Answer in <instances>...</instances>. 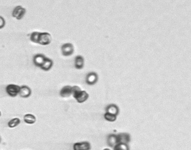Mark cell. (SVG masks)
<instances>
[{
  "instance_id": "obj_21",
  "label": "cell",
  "mask_w": 191,
  "mask_h": 150,
  "mask_svg": "<svg viewBox=\"0 0 191 150\" xmlns=\"http://www.w3.org/2000/svg\"><path fill=\"white\" fill-rule=\"evenodd\" d=\"M5 23H6V22H5L4 18L2 17L1 16H0V29L4 27Z\"/></svg>"
},
{
  "instance_id": "obj_22",
  "label": "cell",
  "mask_w": 191,
  "mask_h": 150,
  "mask_svg": "<svg viewBox=\"0 0 191 150\" xmlns=\"http://www.w3.org/2000/svg\"><path fill=\"white\" fill-rule=\"evenodd\" d=\"M110 150V148H104V150Z\"/></svg>"
},
{
  "instance_id": "obj_5",
  "label": "cell",
  "mask_w": 191,
  "mask_h": 150,
  "mask_svg": "<svg viewBox=\"0 0 191 150\" xmlns=\"http://www.w3.org/2000/svg\"><path fill=\"white\" fill-rule=\"evenodd\" d=\"M118 144L125 143L129 144L131 141V136L128 133H120L117 135Z\"/></svg>"
},
{
  "instance_id": "obj_9",
  "label": "cell",
  "mask_w": 191,
  "mask_h": 150,
  "mask_svg": "<svg viewBox=\"0 0 191 150\" xmlns=\"http://www.w3.org/2000/svg\"><path fill=\"white\" fill-rule=\"evenodd\" d=\"M32 91L31 88L27 86H22L20 87L19 95L21 97L27 98L31 95Z\"/></svg>"
},
{
  "instance_id": "obj_17",
  "label": "cell",
  "mask_w": 191,
  "mask_h": 150,
  "mask_svg": "<svg viewBox=\"0 0 191 150\" xmlns=\"http://www.w3.org/2000/svg\"><path fill=\"white\" fill-rule=\"evenodd\" d=\"M21 123V120L18 118H15L13 119H11L8 123V126L10 128H14L16 126H18Z\"/></svg>"
},
{
  "instance_id": "obj_6",
  "label": "cell",
  "mask_w": 191,
  "mask_h": 150,
  "mask_svg": "<svg viewBox=\"0 0 191 150\" xmlns=\"http://www.w3.org/2000/svg\"><path fill=\"white\" fill-rule=\"evenodd\" d=\"M74 150H90L91 144L89 141H83L80 143H76L73 146Z\"/></svg>"
},
{
  "instance_id": "obj_1",
  "label": "cell",
  "mask_w": 191,
  "mask_h": 150,
  "mask_svg": "<svg viewBox=\"0 0 191 150\" xmlns=\"http://www.w3.org/2000/svg\"><path fill=\"white\" fill-rule=\"evenodd\" d=\"M72 94L79 103H83L86 102L89 97V94L86 91H82L80 87L77 86L72 87Z\"/></svg>"
},
{
  "instance_id": "obj_14",
  "label": "cell",
  "mask_w": 191,
  "mask_h": 150,
  "mask_svg": "<svg viewBox=\"0 0 191 150\" xmlns=\"http://www.w3.org/2000/svg\"><path fill=\"white\" fill-rule=\"evenodd\" d=\"M53 65V62L52 61V60L49 58L46 57L44 64H42L41 66L40 67V68L45 71H49V69H51Z\"/></svg>"
},
{
  "instance_id": "obj_20",
  "label": "cell",
  "mask_w": 191,
  "mask_h": 150,
  "mask_svg": "<svg viewBox=\"0 0 191 150\" xmlns=\"http://www.w3.org/2000/svg\"><path fill=\"white\" fill-rule=\"evenodd\" d=\"M117 117L116 115H112L109 113L106 112L104 115V119L110 122H113L116 121V120L117 119Z\"/></svg>"
},
{
  "instance_id": "obj_11",
  "label": "cell",
  "mask_w": 191,
  "mask_h": 150,
  "mask_svg": "<svg viewBox=\"0 0 191 150\" xmlns=\"http://www.w3.org/2000/svg\"><path fill=\"white\" fill-rule=\"evenodd\" d=\"M46 57L43 54H39L37 55H35L33 58L34 64L36 66L41 67L44 64Z\"/></svg>"
},
{
  "instance_id": "obj_4",
  "label": "cell",
  "mask_w": 191,
  "mask_h": 150,
  "mask_svg": "<svg viewBox=\"0 0 191 150\" xmlns=\"http://www.w3.org/2000/svg\"><path fill=\"white\" fill-rule=\"evenodd\" d=\"M51 35L50 34L46 32L41 33L38 43L42 45H47L51 42Z\"/></svg>"
},
{
  "instance_id": "obj_10",
  "label": "cell",
  "mask_w": 191,
  "mask_h": 150,
  "mask_svg": "<svg viewBox=\"0 0 191 150\" xmlns=\"http://www.w3.org/2000/svg\"><path fill=\"white\" fill-rule=\"evenodd\" d=\"M107 143L108 145L110 148H113L117 144V135L110 134L107 137Z\"/></svg>"
},
{
  "instance_id": "obj_24",
  "label": "cell",
  "mask_w": 191,
  "mask_h": 150,
  "mask_svg": "<svg viewBox=\"0 0 191 150\" xmlns=\"http://www.w3.org/2000/svg\"><path fill=\"white\" fill-rule=\"evenodd\" d=\"M1 111H0V117H1Z\"/></svg>"
},
{
  "instance_id": "obj_23",
  "label": "cell",
  "mask_w": 191,
  "mask_h": 150,
  "mask_svg": "<svg viewBox=\"0 0 191 150\" xmlns=\"http://www.w3.org/2000/svg\"><path fill=\"white\" fill-rule=\"evenodd\" d=\"M1 141H2V138H1V137L0 136V143L1 142Z\"/></svg>"
},
{
  "instance_id": "obj_2",
  "label": "cell",
  "mask_w": 191,
  "mask_h": 150,
  "mask_svg": "<svg viewBox=\"0 0 191 150\" xmlns=\"http://www.w3.org/2000/svg\"><path fill=\"white\" fill-rule=\"evenodd\" d=\"M20 87L16 85L10 84L6 87V91L7 94L11 97H15L19 94Z\"/></svg>"
},
{
  "instance_id": "obj_3",
  "label": "cell",
  "mask_w": 191,
  "mask_h": 150,
  "mask_svg": "<svg viewBox=\"0 0 191 150\" xmlns=\"http://www.w3.org/2000/svg\"><path fill=\"white\" fill-rule=\"evenodd\" d=\"M26 9L21 6L16 7L13 11L12 15L14 18H16L17 20H20L22 19L26 14Z\"/></svg>"
},
{
  "instance_id": "obj_8",
  "label": "cell",
  "mask_w": 191,
  "mask_h": 150,
  "mask_svg": "<svg viewBox=\"0 0 191 150\" xmlns=\"http://www.w3.org/2000/svg\"><path fill=\"white\" fill-rule=\"evenodd\" d=\"M98 77L95 72H90L87 76L86 82L89 85H93L98 81Z\"/></svg>"
},
{
  "instance_id": "obj_15",
  "label": "cell",
  "mask_w": 191,
  "mask_h": 150,
  "mask_svg": "<svg viewBox=\"0 0 191 150\" xmlns=\"http://www.w3.org/2000/svg\"><path fill=\"white\" fill-rule=\"evenodd\" d=\"M84 59L83 57L80 55L77 56L75 58V61H74V65L76 69H82L84 67Z\"/></svg>"
},
{
  "instance_id": "obj_7",
  "label": "cell",
  "mask_w": 191,
  "mask_h": 150,
  "mask_svg": "<svg viewBox=\"0 0 191 150\" xmlns=\"http://www.w3.org/2000/svg\"><path fill=\"white\" fill-rule=\"evenodd\" d=\"M62 55L64 56H69L74 53V47L73 44L67 43L63 44L62 47Z\"/></svg>"
},
{
  "instance_id": "obj_13",
  "label": "cell",
  "mask_w": 191,
  "mask_h": 150,
  "mask_svg": "<svg viewBox=\"0 0 191 150\" xmlns=\"http://www.w3.org/2000/svg\"><path fill=\"white\" fill-rule=\"evenodd\" d=\"M106 111L107 112L117 116L120 112V110L118 106L116 105L115 104H110L107 106Z\"/></svg>"
},
{
  "instance_id": "obj_12",
  "label": "cell",
  "mask_w": 191,
  "mask_h": 150,
  "mask_svg": "<svg viewBox=\"0 0 191 150\" xmlns=\"http://www.w3.org/2000/svg\"><path fill=\"white\" fill-rule=\"evenodd\" d=\"M60 95L62 98H69L72 95V87L65 86L62 87L60 92Z\"/></svg>"
},
{
  "instance_id": "obj_16",
  "label": "cell",
  "mask_w": 191,
  "mask_h": 150,
  "mask_svg": "<svg viewBox=\"0 0 191 150\" xmlns=\"http://www.w3.org/2000/svg\"><path fill=\"white\" fill-rule=\"evenodd\" d=\"M24 122L28 124H33L36 123V117L33 115L32 114H27L25 115L23 117Z\"/></svg>"
},
{
  "instance_id": "obj_18",
  "label": "cell",
  "mask_w": 191,
  "mask_h": 150,
  "mask_svg": "<svg viewBox=\"0 0 191 150\" xmlns=\"http://www.w3.org/2000/svg\"><path fill=\"white\" fill-rule=\"evenodd\" d=\"M113 150H130L129 144L118 143L113 148Z\"/></svg>"
},
{
  "instance_id": "obj_19",
  "label": "cell",
  "mask_w": 191,
  "mask_h": 150,
  "mask_svg": "<svg viewBox=\"0 0 191 150\" xmlns=\"http://www.w3.org/2000/svg\"><path fill=\"white\" fill-rule=\"evenodd\" d=\"M40 34H41V33L38 32V31L33 32L31 34V35L30 39H31L32 42H34V43H38L39 40Z\"/></svg>"
}]
</instances>
